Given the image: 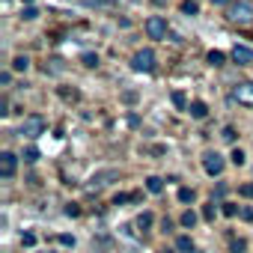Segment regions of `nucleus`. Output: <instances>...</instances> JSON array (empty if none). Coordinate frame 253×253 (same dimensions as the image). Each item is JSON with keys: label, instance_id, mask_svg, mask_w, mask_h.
<instances>
[{"label": "nucleus", "instance_id": "1", "mask_svg": "<svg viewBox=\"0 0 253 253\" xmlns=\"http://www.w3.org/2000/svg\"><path fill=\"white\" fill-rule=\"evenodd\" d=\"M226 18H229L232 24H250V21H253V6L247 3V0H241V3H232V6L226 9Z\"/></svg>", "mask_w": 253, "mask_h": 253}, {"label": "nucleus", "instance_id": "33", "mask_svg": "<svg viewBox=\"0 0 253 253\" xmlns=\"http://www.w3.org/2000/svg\"><path fill=\"white\" fill-rule=\"evenodd\" d=\"M211 3H217V6H226V3H229V0H211Z\"/></svg>", "mask_w": 253, "mask_h": 253}, {"label": "nucleus", "instance_id": "16", "mask_svg": "<svg viewBox=\"0 0 253 253\" xmlns=\"http://www.w3.org/2000/svg\"><path fill=\"white\" fill-rule=\"evenodd\" d=\"M137 226H140V229H149V226H152V214H149V211H143V214L137 217Z\"/></svg>", "mask_w": 253, "mask_h": 253}, {"label": "nucleus", "instance_id": "29", "mask_svg": "<svg viewBox=\"0 0 253 253\" xmlns=\"http://www.w3.org/2000/svg\"><path fill=\"white\" fill-rule=\"evenodd\" d=\"M203 217L211 220V217H214V206H206V209H203Z\"/></svg>", "mask_w": 253, "mask_h": 253}, {"label": "nucleus", "instance_id": "20", "mask_svg": "<svg viewBox=\"0 0 253 253\" xmlns=\"http://www.w3.org/2000/svg\"><path fill=\"white\" fill-rule=\"evenodd\" d=\"M229 158H232V164H235V167H241V164H244V152H241V149H232V155H229Z\"/></svg>", "mask_w": 253, "mask_h": 253}, {"label": "nucleus", "instance_id": "11", "mask_svg": "<svg viewBox=\"0 0 253 253\" xmlns=\"http://www.w3.org/2000/svg\"><path fill=\"white\" fill-rule=\"evenodd\" d=\"M146 188H149V194H161V191H164V179L149 176V179H146Z\"/></svg>", "mask_w": 253, "mask_h": 253}, {"label": "nucleus", "instance_id": "28", "mask_svg": "<svg viewBox=\"0 0 253 253\" xmlns=\"http://www.w3.org/2000/svg\"><path fill=\"white\" fill-rule=\"evenodd\" d=\"M235 211H238V209H235V206H232V203H223V214H229V217H232V214H235Z\"/></svg>", "mask_w": 253, "mask_h": 253}, {"label": "nucleus", "instance_id": "4", "mask_svg": "<svg viewBox=\"0 0 253 253\" xmlns=\"http://www.w3.org/2000/svg\"><path fill=\"white\" fill-rule=\"evenodd\" d=\"M203 170H206L209 176H220V173H223V158H220L217 152H206V155H203Z\"/></svg>", "mask_w": 253, "mask_h": 253}, {"label": "nucleus", "instance_id": "32", "mask_svg": "<svg viewBox=\"0 0 253 253\" xmlns=\"http://www.w3.org/2000/svg\"><path fill=\"white\" fill-rule=\"evenodd\" d=\"M241 217H244V220H253V209H244V211H241Z\"/></svg>", "mask_w": 253, "mask_h": 253}, {"label": "nucleus", "instance_id": "7", "mask_svg": "<svg viewBox=\"0 0 253 253\" xmlns=\"http://www.w3.org/2000/svg\"><path fill=\"white\" fill-rule=\"evenodd\" d=\"M116 179H119V170H101V173H95L89 179V188H104V185H110Z\"/></svg>", "mask_w": 253, "mask_h": 253}, {"label": "nucleus", "instance_id": "19", "mask_svg": "<svg viewBox=\"0 0 253 253\" xmlns=\"http://www.w3.org/2000/svg\"><path fill=\"white\" fill-rule=\"evenodd\" d=\"M209 63H211V66H223V54H220V51H211V54H209Z\"/></svg>", "mask_w": 253, "mask_h": 253}, {"label": "nucleus", "instance_id": "22", "mask_svg": "<svg viewBox=\"0 0 253 253\" xmlns=\"http://www.w3.org/2000/svg\"><path fill=\"white\" fill-rule=\"evenodd\" d=\"M226 143H235V128H223V134H220Z\"/></svg>", "mask_w": 253, "mask_h": 253}, {"label": "nucleus", "instance_id": "31", "mask_svg": "<svg viewBox=\"0 0 253 253\" xmlns=\"http://www.w3.org/2000/svg\"><path fill=\"white\" fill-rule=\"evenodd\" d=\"M21 241H24V244H27V247H33V244H36V238H33V235H30V232H27V235H24V238H21Z\"/></svg>", "mask_w": 253, "mask_h": 253}, {"label": "nucleus", "instance_id": "21", "mask_svg": "<svg viewBox=\"0 0 253 253\" xmlns=\"http://www.w3.org/2000/svg\"><path fill=\"white\" fill-rule=\"evenodd\" d=\"M179 200H182V203H191V200H194V191H191V188H182V191H179Z\"/></svg>", "mask_w": 253, "mask_h": 253}, {"label": "nucleus", "instance_id": "5", "mask_svg": "<svg viewBox=\"0 0 253 253\" xmlns=\"http://www.w3.org/2000/svg\"><path fill=\"white\" fill-rule=\"evenodd\" d=\"M146 33H149V39H164L167 36V21L161 15H152L146 21Z\"/></svg>", "mask_w": 253, "mask_h": 253}, {"label": "nucleus", "instance_id": "13", "mask_svg": "<svg viewBox=\"0 0 253 253\" xmlns=\"http://www.w3.org/2000/svg\"><path fill=\"white\" fill-rule=\"evenodd\" d=\"M176 247H179L182 253H191V250H194V241H191L188 235H179V238H176Z\"/></svg>", "mask_w": 253, "mask_h": 253}, {"label": "nucleus", "instance_id": "35", "mask_svg": "<svg viewBox=\"0 0 253 253\" xmlns=\"http://www.w3.org/2000/svg\"><path fill=\"white\" fill-rule=\"evenodd\" d=\"M27 3H30V0H27Z\"/></svg>", "mask_w": 253, "mask_h": 253}, {"label": "nucleus", "instance_id": "3", "mask_svg": "<svg viewBox=\"0 0 253 253\" xmlns=\"http://www.w3.org/2000/svg\"><path fill=\"white\" fill-rule=\"evenodd\" d=\"M131 66H134L137 72H152V69H155V54H152L149 48H143V51H137V54H134Z\"/></svg>", "mask_w": 253, "mask_h": 253}, {"label": "nucleus", "instance_id": "8", "mask_svg": "<svg viewBox=\"0 0 253 253\" xmlns=\"http://www.w3.org/2000/svg\"><path fill=\"white\" fill-rule=\"evenodd\" d=\"M232 60H235L238 66H250V63H253V48H247V45H235V48H232Z\"/></svg>", "mask_w": 253, "mask_h": 253}, {"label": "nucleus", "instance_id": "34", "mask_svg": "<svg viewBox=\"0 0 253 253\" xmlns=\"http://www.w3.org/2000/svg\"><path fill=\"white\" fill-rule=\"evenodd\" d=\"M152 3H155V6H164V3H167V0H152Z\"/></svg>", "mask_w": 253, "mask_h": 253}, {"label": "nucleus", "instance_id": "26", "mask_svg": "<svg viewBox=\"0 0 253 253\" xmlns=\"http://www.w3.org/2000/svg\"><path fill=\"white\" fill-rule=\"evenodd\" d=\"M95 63H98L95 54H84V66H95Z\"/></svg>", "mask_w": 253, "mask_h": 253}, {"label": "nucleus", "instance_id": "15", "mask_svg": "<svg viewBox=\"0 0 253 253\" xmlns=\"http://www.w3.org/2000/svg\"><path fill=\"white\" fill-rule=\"evenodd\" d=\"M197 9H200L197 0H185V3H182V12H185V15H197Z\"/></svg>", "mask_w": 253, "mask_h": 253}, {"label": "nucleus", "instance_id": "9", "mask_svg": "<svg viewBox=\"0 0 253 253\" xmlns=\"http://www.w3.org/2000/svg\"><path fill=\"white\" fill-rule=\"evenodd\" d=\"M235 98L241 104H253V84H238L235 86Z\"/></svg>", "mask_w": 253, "mask_h": 253}, {"label": "nucleus", "instance_id": "25", "mask_svg": "<svg viewBox=\"0 0 253 253\" xmlns=\"http://www.w3.org/2000/svg\"><path fill=\"white\" fill-rule=\"evenodd\" d=\"M0 84L9 86V84H12V72H0Z\"/></svg>", "mask_w": 253, "mask_h": 253}, {"label": "nucleus", "instance_id": "24", "mask_svg": "<svg viewBox=\"0 0 253 253\" xmlns=\"http://www.w3.org/2000/svg\"><path fill=\"white\" fill-rule=\"evenodd\" d=\"M241 197H247V200H253V185H241V191H238Z\"/></svg>", "mask_w": 253, "mask_h": 253}, {"label": "nucleus", "instance_id": "14", "mask_svg": "<svg viewBox=\"0 0 253 253\" xmlns=\"http://www.w3.org/2000/svg\"><path fill=\"white\" fill-rule=\"evenodd\" d=\"M173 104H176V107H182V110H188V98H185V92H179V89H176V92H173Z\"/></svg>", "mask_w": 253, "mask_h": 253}, {"label": "nucleus", "instance_id": "18", "mask_svg": "<svg viewBox=\"0 0 253 253\" xmlns=\"http://www.w3.org/2000/svg\"><path fill=\"white\" fill-rule=\"evenodd\" d=\"M36 15H39V9H36V6H27V9L21 12V18H24V21H33Z\"/></svg>", "mask_w": 253, "mask_h": 253}, {"label": "nucleus", "instance_id": "2", "mask_svg": "<svg viewBox=\"0 0 253 253\" xmlns=\"http://www.w3.org/2000/svg\"><path fill=\"white\" fill-rule=\"evenodd\" d=\"M45 131V119L39 116V113H33V116H27L24 122H21V134L24 137H39Z\"/></svg>", "mask_w": 253, "mask_h": 253}, {"label": "nucleus", "instance_id": "6", "mask_svg": "<svg viewBox=\"0 0 253 253\" xmlns=\"http://www.w3.org/2000/svg\"><path fill=\"white\" fill-rule=\"evenodd\" d=\"M15 170H18V158H15L12 152H3V155H0V176H3V179H12Z\"/></svg>", "mask_w": 253, "mask_h": 253}, {"label": "nucleus", "instance_id": "10", "mask_svg": "<svg viewBox=\"0 0 253 253\" xmlns=\"http://www.w3.org/2000/svg\"><path fill=\"white\" fill-rule=\"evenodd\" d=\"M188 113H191L194 119H206V113H209V107H206L203 101H191V104H188Z\"/></svg>", "mask_w": 253, "mask_h": 253}, {"label": "nucleus", "instance_id": "30", "mask_svg": "<svg viewBox=\"0 0 253 253\" xmlns=\"http://www.w3.org/2000/svg\"><path fill=\"white\" fill-rule=\"evenodd\" d=\"M66 214H69V217H72V214H81V209H78V206L72 203V206H66Z\"/></svg>", "mask_w": 253, "mask_h": 253}, {"label": "nucleus", "instance_id": "27", "mask_svg": "<svg viewBox=\"0 0 253 253\" xmlns=\"http://www.w3.org/2000/svg\"><path fill=\"white\" fill-rule=\"evenodd\" d=\"M60 244H66V247H75V235H60Z\"/></svg>", "mask_w": 253, "mask_h": 253}, {"label": "nucleus", "instance_id": "23", "mask_svg": "<svg viewBox=\"0 0 253 253\" xmlns=\"http://www.w3.org/2000/svg\"><path fill=\"white\" fill-rule=\"evenodd\" d=\"M36 158H39V149H33V146H30V149L24 152V161H36Z\"/></svg>", "mask_w": 253, "mask_h": 253}, {"label": "nucleus", "instance_id": "12", "mask_svg": "<svg viewBox=\"0 0 253 253\" xmlns=\"http://www.w3.org/2000/svg\"><path fill=\"white\" fill-rule=\"evenodd\" d=\"M12 69H15V72H27V69H30V60H27L24 54H18V57L12 60Z\"/></svg>", "mask_w": 253, "mask_h": 253}, {"label": "nucleus", "instance_id": "17", "mask_svg": "<svg viewBox=\"0 0 253 253\" xmlns=\"http://www.w3.org/2000/svg\"><path fill=\"white\" fill-rule=\"evenodd\" d=\"M194 223H197V214H194V211H185V214H182V226H188V229H191Z\"/></svg>", "mask_w": 253, "mask_h": 253}]
</instances>
